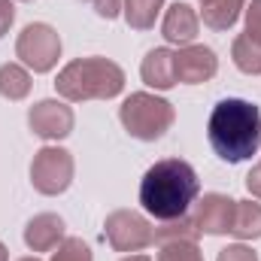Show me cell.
I'll list each match as a JSON object with an SVG mask.
<instances>
[{"label": "cell", "instance_id": "5", "mask_svg": "<svg viewBox=\"0 0 261 261\" xmlns=\"http://www.w3.org/2000/svg\"><path fill=\"white\" fill-rule=\"evenodd\" d=\"M15 55L24 61V67H31L34 73H49L61 58V37L52 24L34 21L28 24L18 40H15Z\"/></svg>", "mask_w": 261, "mask_h": 261}, {"label": "cell", "instance_id": "2", "mask_svg": "<svg viewBox=\"0 0 261 261\" xmlns=\"http://www.w3.org/2000/svg\"><path fill=\"white\" fill-rule=\"evenodd\" d=\"M206 137H210L213 152L228 164H240V161L252 158L261 149L258 107L249 100H240V97L219 100L210 113Z\"/></svg>", "mask_w": 261, "mask_h": 261}, {"label": "cell", "instance_id": "24", "mask_svg": "<svg viewBox=\"0 0 261 261\" xmlns=\"http://www.w3.org/2000/svg\"><path fill=\"white\" fill-rule=\"evenodd\" d=\"M12 21H15V6H12V0H0V37L12 28Z\"/></svg>", "mask_w": 261, "mask_h": 261}, {"label": "cell", "instance_id": "29", "mask_svg": "<svg viewBox=\"0 0 261 261\" xmlns=\"http://www.w3.org/2000/svg\"><path fill=\"white\" fill-rule=\"evenodd\" d=\"M21 3H31V0H21Z\"/></svg>", "mask_w": 261, "mask_h": 261}, {"label": "cell", "instance_id": "26", "mask_svg": "<svg viewBox=\"0 0 261 261\" xmlns=\"http://www.w3.org/2000/svg\"><path fill=\"white\" fill-rule=\"evenodd\" d=\"M122 261H152L149 255H128V258H122Z\"/></svg>", "mask_w": 261, "mask_h": 261}, {"label": "cell", "instance_id": "15", "mask_svg": "<svg viewBox=\"0 0 261 261\" xmlns=\"http://www.w3.org/2000/svg\"><path fill=\"white\" fill-rule=\"evenodd\" d=\"M231 234L240 240H258L261 237V203L252 200H237L234 206V225Z\"/></svg>", "mask_w": 261, "mask_h": 261}, {"label": "cell", "instance_id": "23", "mask_svg": "<svg viewBox=\"0 0 261 261\" xmlns=\"http://www.w3.org/2000/svg\"><path fill=\"white\" fill-rule=\"evenodd\" d=\"M100 18H116L122 12V0H88Z\"/></svg>", "mask_w": 261, "mask_h": 261}, {"label": "cell", "instance_id": "16", "mask_svg": "<svg viewBox=\"0 0 261 261\" xmlns=\"http://www.w3.org/2000/svg\"><path fill=\"white\" fill-rule=\"evenodd\" d=\"M164 0H122V12L134 31H149L155 28V18L161 12Z\"/></svg>", "mask_w": 261, "mask_h": 261}, {"label": "cell", "instance_id": "19", "mask_svg": "<svg viewBox=\"0 0 261 261\" xmlns=\"http://www.w3.org/2000/svg\"><path fill=\"white\" fill-rule=\"evenodd\" d=\"M158 261H203V255L197 249V240H167L161 243Z\"/></svg>", "mask_w": 261, "mask_h": 261}, {"label": "cell", "instance_id": "1", "mask_svg": "<svg viewBox=\"0 0 261 261\" xmlns=\"http://www.w3.org/2000/svg\"><path fill=\"white\" fill-rule=\"evenodd\" d=\"M197 192H200V182H197L195 167L182 158H164L146 170L140 182V203L149 216L161 222H173L189 213Z\"/></svg>", "mask_w": 261, "mask_h": 261}, {"label": "cell", "instance_id": "28", "mask_svg": "<svg viewBox=\"0 0 261 261\" xmlns=\"http://www.w3.org/2000/svg\"><path fill=\"white\" fill-rule=\"evenodd\" d=\"M21 261H40V258H21Z\"/></svg>", "mask_w": 261, "mask_h": 261}, {"label": "cell", "instance_id": "11", "mask_svg": "<svg viewBox=\"0 0 261 261\" xmlns=\"http://www.w3.org/2000/svg\"><path fill=\"white\" fill-rule=\"evenodd\" d=\"M24 243L34 252H49L64 243V219L55 213H40L24 228Z\"/></svg>", "mask_w": 261, "mask_h": 261}, {"label": "cell", "instance_id": "22", "mask_svg": "<svg viewBox=\"0 0 261 261\" xmlns=\"http://www.w3.org/2000/svg\"><path fill=\"white\" fill-rule=\"evenodd\" d=\"M219 261H258V255H255L249 246L237 243V246H228V249H222V252H219Z\"/></svg>", "mask_w": 261, "mask_h": 261}, {"label": "cell", "instance_id": "9", "mask_svg": "<svg viewBox=\"0 0 261 261\" xmlns=\"http://www.w3.org/2000/svg\"><path fill=\"white\" fill-rule=\"evenodd\" d=\"M173 61H176V82H186V85H197V82H210L219 70V58L213 49L206 46H182L179 52H173Z\"/></svg>", "mask_w": 261, "mask_h": 261}, {"label": "cell", "instance_id": "27", "mask_svg": "<svg viewBox=\"0 0 261 261\" xmlns=\"http://www.w3.org/2000/svg\"><path fill=\"white\" fill-rule=\"evenodd\" d=\"M0 261H6V246L0 243Z\"/></svg>", "mask_w": 261, "mask_h": 261}, {"label": "cell", "instance_id": "17", "mask_svg": "<svg viewBox=\"0 0 261 261\" xmlns=\"http://www.w3.org/2000/svg\"><path fill=\"white\" fill-rule=\"evenodd\" d=\"M0 94L6 100H21L31 94V73L18 64L0 67Z\"/></svg>", "mask_w": 261, "mask_h": 261}, {"label": "cell", "instance_id": "4", "mask_svg": "<svg viewBox=\"0 0 261 261\" xmlns=\"http://www.w3.org/2000/svg\"><path fill=\"white\" fill-rule=\"evenodd\" d=\"M119 119H122V125L130 137L152 143V140H158L170 130L176 113H173V103H167L164 97H155L149 91H137V94L125 97V103L119 110Z\"/></svg>", "mask_w": 261, "mask_h": 261}, {"label": "cell", "instance_id": "8", "mask_svg": "<svg viewBox=\"0 0 261 261\" xmlns=\"http://www.w3.org/2000/svg\"><path fill=\"white\" fill-rule=\"evenodd\" d=\"M28 125L43 140H64L73 130V110L61 100H40L28 113Z\"/></svg>", "mask_w": 261, "mask_h": 261}, {"label": "cell", "instance_id": "6", "mask_svg": "<svg viewBox=\"0 0 261 261\" xmlns=\"http://www.w3.org/2000/svg\"><path fill=\"white\" fill-rule=\"evenodd\" d=\"M31 182L40 195H61L73 182V155L58 146H46L31 161Z\"/></svg>", "mask_w": 261, "mask_h": 261}, {"label": "cell", "instance_id": "3", "mask_svg": "<svg viewBox=\"0 0 261 261\" xmlns=\"http://www.w3.org/2000/svg\"><path fill=\"white\" fill-rule=\"evenodd\" d=\"M55 88L64 100H110L125 88V70L110 58H76L58 73Z\"/></svg>", "mask_w": 261, "mask_h": 261}, {"label": "cell", "instance_id": "14", "mask_svg": "<svg viewBox=\"0 0 261 261\" xmlns=\"http://www.w3.org/2000/svg\"><path fill=\"white\" fill-rule=\"evenodd\" d=\"M246 0H200V18L213 31H228L237 24Z\"/></svg>", "mask_w": 261, "mask_h": 261}, {"label": "cell", "instance_id": "10", "mask_svg": "<svg viewBox=\"0 0 261 261\" xmlns=\"http://www.w3.org/2000/svg\"><path fill=\"white\" fill-rule=\"evenodd\" d=\"M234 206L237 200H231L228 195H203V200L197 203L195 213V228L200 234H231V225H234Z\"/></svg>", "mask_w": 261, "mask_h": 261}, {"label": "cell", "instance_id": "21", "mask_svg": "<svg viewBox=\"0 0 261 261\" xmlns=\"http://www.w3.org/2000/svg\"><path fill=\"white\" fill-rule=\"evenodd\" d=\"M246 37L261 46V0H252L246 9Z\"/></svg>", "mask_w": 261, "mask_h": 261}, {"label": "cell", "instance_id": "12", "mask_svg": "<svg viewBox=\"0 0 261 261\" xmlns=\"http://www.w3.org/2000/svg\"><path fill=\"white\" fill-rule=\"evenodd\" d=\"M197 28H200V18L189 3H173L164 15V24H161V34L167 43H176V46H189L197 37Z\"/></svg>", "mask_w": 261, "mask_h": 261}, {"label": "cell", "instance_id": "18", "mask_svg": "<svg viewBox=\"0 0 261 261\" xmlns=\"http://www.w3.org/2000/svg\"><path fill=\"white\" fill-rule=\"evenodd\" d=\"M231 58H234L237 70H243V73H249V76L261 73V46L255 43V40H249L246 34H240V37L234 40Z\"/></svg>", "mask_w": 261, "mask_h": 261}, {"label": "cell", "instance_id": "7", "mask_svg": "<svg viewBox=\"0 0 261 261\" xmlns=\"http://www.w3.org/2000/svg\"><path fill=\"white\" fill-rule=\"evenodd\" d=\"M107 240L116 252H137L155 243V228L134 210H116L103 222Z\"/></svg>", "mask_w": 261, "mask_h": 261}, {"label": "cell", "instance_id": "20", "mask_svg": "<svg viewBox=\"0 0 261 261\" xmlns=\"http://www.w3.org/2000/svg\"><path fill=\"white\" fill-rule=\"evenodd\" d=\"M52 261H91V249L79 237H67L58 252H52Z\"/></svg>", "mask_w": 261, "mask_h": 261}, {"label": "cell", "instance_id": "13", "mask_svg": "<svg viewBox=\"0 0 261 261\" xmlns=\"http://www.w3.org/2000/svg\"><path fill=\"white\" fill-rule=\"evenodd\" d=\"M140 76L146 85L158 88V91H167L176 85V61H173V52L170 49H152L143 64H140Z\"/></svg>", "mask_w": 261, "mask_h": 261}, {"label": "cell", "instance_id": "25", "mask_svg": "<svg viewBox=\"0 0 261 261\" xmlns=\"http://www.w3.org/2000/svg\"><path fill=\"white\" fill-rule=\"evenodd\" d=\"M246 189H249V192L261 200V161L252 167V170H249V176H246Z\"/></svg>", "mask_w": 261, "mask_h": 261}]
</instances>
